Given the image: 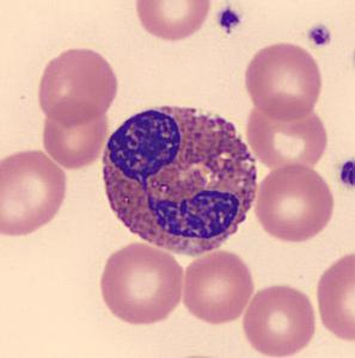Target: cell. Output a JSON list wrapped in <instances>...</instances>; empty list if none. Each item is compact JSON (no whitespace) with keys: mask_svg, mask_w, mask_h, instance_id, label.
Wrapping results in <instances>:
<instances>
[{"mask_svg":"<svg viewBox=\"0 0 355 358\" xmlns=\"http://www.w3.org/2000/svg\"><path fill=\"white\" fill-rule=\"evenodd\" d=\"M106 197L148 244L196 257L236 234L253 207L258 167L233 123L183 106L141 111L103 155Z\"/></svg>","mask_w":355,"mask_h":358,"instance_id":"obj_1","label":"cell"},{"mask_svg":"<svg viewBox=\"0 0 355 358\" xmlns=\"http://www.w3.org/2000/svg\"><path fill=\"white\" fill-rule=\"evenodd\" d=\"M183 268L155 245L134 243L113 253L101 280L103 300L132 325L162 322L180 303Z\"/></svg>","mask_w":355,"mask_h":358,"instance_id":"obj_2","label":"cell"},{"mask_svg":"<svg viewBox=\"0 0 355 358\" xmlns=\"http://www.w3.org/2000/svg\"><path fill=\"white\" fill-rule=\"evenodd\" d=\"M116 94L118 79L101 54L70 49L46 67L39 99L47 118L74 128L106 116Z\"/></svg>","mask_w":355,"mask_h":358,"instance_id":"obj_3","label":"cell"},{"mask_svg":"<svg viewBox=\"0 0 355 358\" xmlns=\"http://www.w3.org/2000/svg\"><path fill=\"white\" fill-rule=\"evenodd\" d=\"M334 197L322 176L311 167L274 170L256 192L255 213L265 232L279 241L302 243L327 227Z\"/></svg>","mask_w":355,"mask_h":358,"instance_id":"obj_4","label":"cell"},{"mask_svg":"<svg viewBox=\"0 0 355 358\" xmlns=\"http://www.w3.org/2000/svg\"><path fill=\"white\" fill-rule=\"evenodd\" d=\"M245 86L261 114L275 121L292 122L314 113L322 77L307 50L278 43L253 55L245 73Z\"/></svg>","mask_w":355,"mask_h":358,"instance_id":"obj_5","label":"cell"},{"mask_svg":"<svg viewBox=\"0 0 355 358\" xmlns=\"http://www.w3.org/2000/svg\"><path fill=\"white\" fill-rule=\"evenodd\" d=\"M66 194V176L40 151L10 155L0 164V231L27 236L54 219Z\"/></svg>","mask_w":355,"mask_h":358,"instance_id":"obj_6","label":"cell"},{"mask_svg":"<svg viewBox=\"0 0 355 358\" xmlns=\"http://www.w3.org/2000/svg\"><path fill=\"white\" fill-rule=\"evenodd\" d=\"M245 336L255 350L287 357L309 345L316 330L310 299L299 290L275 285L260 290L243 320Z\"/></svg>","mask_w":355,"mask_h":358,"instance_id":"obj_7","label":"cell"},{"mask_svg":"<svg viewBox=\"0 0 355 358\" xmlns=\"http://www.w3.org/2000/svg\"><path fill=\"white\" fill-rule=\"evenodd\" d=\"M253 293L249 268L229 251L204 253L186 270L183 303L202 322L219 325L237 320Z\"/></svg>","mask_w":355,"mask_h":358,"instance_id":"obj_8","label":"cell"},{"mask_svg":"<svg viewBox=\"0 0 355 358\" xmlns=\"http://www.w3.org/2000/svg\"><path fill=\"white\" fill-rule=\"evenodd\" d=\"M246 140L253 155L270 170L314 167L328 145L326 127L314 113L298 121L281 122L255 108L248 118Z\"/></svg>","mask_w":355,"mask_h":358,"instance_id":"obj_9","label":"cell"},{"mask_svg":"<svg viewBox=\"0 0 355 358\" xmlns=\"http://www.w3.org/2000/svg\"><path fill=\"white\" fill-rule=\"evenodd\" d=\"M319 307L323 325L336 337L355 338V258L343 257L323 273L319 283Z\"/></svg>","mask_w":355,"mask_h":358,"instance_id":"obj_10","label":"cell"},{"mask_svg":"<svg viewBox=\"0 0 355 358\" xmlns=\"http://www.w3.org/2000/svg\"><path fill=\"white\" fill-rule=\"evenodd\" d=\"M108 135V118L102 116L84 126L65 128L47 118L43 146L54 162L65 169L89 166L102 153Z\"/></svg>","mask_w":355,"mask_h":358,"instance_id":"obj_11","label":"cell"},{"mask_svg":"<svg viewBox=\"0 0 355 358\" xmlns=\"http://www.w3.org/2000/svg\"><path fill=\"white\" fill-rule=\"evenodd\" d=\"M211 3L206 0H141L137 13L144 28L165 41H179L192 36L209 16Z\"/></svg>","mask_w":355,"mask_h":358,"instance_id":"obj_12","label":"cell"}]
</instances>
